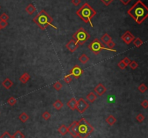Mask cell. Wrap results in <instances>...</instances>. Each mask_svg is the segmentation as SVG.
Segmentation results:
<instances>
[{
	"instance_id": "cell-1",
	"label": "cell",
	"mask_w": 148,
	"mask_h": 138,
	"mask_svg": "<svg viewBox=\"0 0 148 138\" xmlns=\"http://www.w3.org/2000/svg\"><path fill=\"white\" fill-rule=\"evenodd\" d=\"M127 14L137 24L140 25L148 17V7L141 0H138L127 11Z\"/></svg>"
},
{
	"instance_id": "cell-2",
	"label": "cell",
	"mask_w": 148,
	"mask_h": 138,
	"mask_svg": "<svg viewBox=\"0 0 148 138\" xmlns=\"http://www.w3.org/2000/svg\"><path fill=\"white\" fill-rule=\"evenodd\" d=\"M33 21L36 23L42 30H44L48 26H51L54 29H57L56 26L53 25V17L48 15L46 11L42 9L36 16L33 19Z\"/></svg>"
},
{
	"instance_id": "cell-3",
	"label": "cell",
	"mask_w": 148,
	"mask_h": 138,
	"mask_svg": "<svg viewBox=\"0 0 148 138\" xmlns=\"http://www.w3.org/2000/svg\"><path fill=\"white\" fill-rule=\"evenodd\" d=\"M96 14L97 12L87 2L84 3L76 12L77 15L85 23H89L92 28H93L92 19L96 16Z\"/></svg>"
},
{
	"instance_id": "cell-4",
	"label": "cell",
	"mask_w": 148,
	"mask_h": 138,
	"mask_svg": "<svg viewBox=\"0 0 148 138\" xmlns=\"http://www.w3.org/2000/svg\"><path fill=\"white\" fill-rule=\"evenodd\" d=\"M77 130L78 137L87 138L93 132L94 127L84 118H82L80 121H77Z\"/></svg>"
},
{
	"instance_id": "cell-5",
	"label": "cell",
	"mask_w": 148,
	"mask_h": 138,
	"mask_svg": "<svg viewBox=\"0 0 148 138\" xmlns=\"http://www.w3.org/2000/svg\"><path fill=\"white\" fill-rule=\"evenodd\" d=\"M88 49L96 55L99 54V53L102 50L109 51H112V52H116V49H110L107 47H105V46L103 44V43L98 38H95L90 44L88 45Z\"/></svg>"
},
{
	"instance_id": "cell-6",
	"label": "cell",
	"mask_w": 148,
	"mask_h": 138,
	"mask_svg": "<svg viewBox=\"0 0 148 138\" xmlns=\"http://www.w3.org/2000/svg\"><path fill=\"white\" fill-rule=\"evenodd\" d=\"M90 38V34L83 28H80L72 35V38L76 41L79 46L84 45Z\"/></svg>"
},
{
	"instance_id": "cell-7",
	"label": "cell",
	"mask_w": 148,
	"mask_h": 138,
	"mask_svg": "<svg viewBox=\"0 0 148 138\" xmlns=\"http://www.w3.org/2000/svg\"><path fill=\"white\" fill-rule=\"evenodd\" d=\"M90 106V104L84 100L83 98H80L77 101L76 110L80 114H83Z\"/></svg>"
},
{
	"instance_id": "cell-8",
	"label": "cell",
	"mask_w": 148,
	"mask_h": 138,
	"mask_svg": "<svg viewBox=\"0 0 148 138\" xmlns=\"http://www.w3.org/2000/svg\"><path fill=\"white\" fill-rule=\"evenodd\" d=\"M83 73H84V69H82L79 65H76L74 66V67H72L69 75L75 79H78Z\"/></svg>"
},
{
	"instance_id": "cell-9",
	"label": "cell",
	"mask_w": 148,
	"mask_h": 138,
	"mask_svg": "<svg viewBox=\"0 0 148 138\" xmlns=\"http://www.w3.org/2000/svg\"><path fill=\"white\" fill-rule=\"evenodd\" d=\"M121 39L123 40L124 43L126 44V45H129L132 42H133V41L134 40V36L132 34V33L130 32V31H126V32L124 33V34L121 36Z\"/></svg>"
},
{
	"instance_id": "cell-10",
	"label": "cell",
	"mask_w": 148,
	"mask_h": 138,
	"mask_svg": "<svg viewBox=\"0 0 148 138\" xmlns=\"http://www.w3.org/2000/svg\"><path fill=\"white\" fill-rule=\"evenodd\" d=\"M77 121H74L72 122V124L68 126L69 133L72 136V137L77 138L78 137L77 134Z\"/></svg>"
},
{
	"instance_id": "cell-11",
	"label": "cell",
	"mask_w": 148,
	"mask_h": 138,
	"mask_svg": "<svg viewBox=\"0 0 148 138\" xmlns=\"http://www.w3.org/2000/svg\"><path fill=\"white\" fill-rule=\"evenodd\" d=\"M106 91H107V88L102 83H98L94 88V92L99 96H102L103 95H104L106 93Z\"/></svg>"
},
{
	"instance_id": "cell-12",
	"label": "cell",
	"mask_w": 148,
	"mask_h": 138,
	"mask_svg": "<svg viewBox=\"0 0 148 138\" xmlns=\"http://www.w3.org/2000/svg\"><path fill=\"white\" fill-rule=\"evenodd\" d=\"M79 47V44L74 39H72L66 44V48L72 53H74Z\"/></svg>"
},
{
	"instance_id": "cell-13",
	"label": "cell",
	"mask_w": 148,
	"mask_h": 138,
	"mask_svg": "<svg viewBox=\"0 0 148 138\" xmlns=\"http://www.w3.org/2000/svg\"><path fill=\"white\" fill-rule=\"evenodd\" d=\"M13 82L9 79V78H5L4 80L2 81V86L4 87L5 89L7 90H9L11 88H12V86H13Z\"/></svg>"
},
{
	"instance_id": "cell-14",
	"label": "cell",
	"mask_w": 148,
	"mask_h": 138,
	"mask_svg": "<svg viewBox=\"0 0 148 138\" xmlns=\"http://www.w3.org/2000/svg\"><path fill=\"white\" fill-rule=\"evenodd\" d=\"M67 106L68 108H69L72 111L76 110L77 106V100L75 98H72L67 103Z\"/></svg>"
},
{
	"instance_id": "cell-15",
	"label": "cell",
	"mask_w": 148,
	"mask_h": 138,
	"mask_svg": "<svg viewBox=\"0 0 148 138\" xmlns=\"http://www.w3.org/2000/svg\"><path fill=\"white\" fill-rule=\"evenodd\" d=\"M100 41H101L102 43H103L105 46H106L108 43H110L111 41H112V38L111 37L110 35H108V33H105L104 35L101 37Z\"/></svg>"
},
{
	"instance_id": "cell-16",
	"label": "cell",
	"mask_w": 148,
	"mask_h": 138,
	"mask_svg": "<svg viewBox=\"0 0 148 138\" xmlns=\"http://www.w3.org/2000/svg\"><path fill=\"white\" fill-rule=\"evenodd\" d=\"M30 79V75L28 72H24L20 77V81L23 84H26Z\"/></svg>"
},
{
	"instance_id": "cell-17",
	"label": "cell",
	"mask_w": 148,
	"mask_h": 138,
	"mask_svg": "<svg viewBox=\"0 0 148 138\" xmlns=\"http://www.w3.org/2000/svg\"><path fill=\"white\" fill-rule=\"evenodd\" d=\"M58 132L59 133L62 135V136H64L66 134L69 133V130H68V126H67L65 124H62L61 125L59 128H58Z\"/></svg>"
},
{
	"instance_id": "cell-18",
	"label": "cell",
	"mask_w": 148,
	"mask_h": 138,
	"mask_svg": "<svg viewBox=\"0 0 148 138\" xmlns=\"http://www.w3.org/2000/svg\"><path fill=\"white\" fill-rule=\"evenodd\" d=\"M25 11H26V12H27L28 14H29L30 15H32L36 11V7L34 6V4H29L28 6L26 7V8H25Z\"/></svg>"
},
{
	"instance_id": "cell-19",
	"label": "cell",
	"mask_w": 148,
	"mask_h": 138,
	"mask_svg": "<svg viewBox=\"0 0 148 138\" xmlns=\"http://www.w3.org/2000/svg\"><path fill=\"white\" fill-rule=\"evenodd\" d=\"M105 122H106V123L108 124L110 126H113V125H114V124L116 123L117 119H116V118L114 117L113 115H109L108 117L106 118Z\"/></svg>"
},
{
	"instance_id": "cell-20",
	"label": "cell",
	"mask_w": 148,
	"mask_h": 138,
	"mask_svg": "<svg viewBox=\"0 0 148 138\" xmlns=\"http://www.w3.org/2000/svg\"><path fill=\"white\" fill-rule=\"evenodd\" d=\"M86 98H87V100H88V101L90 102V103H94L95 101L97 99V95H96L95 93H93V92H90V93H89L87 95Z\"/></svg>"
},
{
	"instance_id": "cell-21",
	"label": "cell",
	"mask_w": 148,
	"mask_h": 138,
	"mask_svg": "<svg viewBox=\"0 0 148 138\" xmlns=\"http://www.w3.org/2000/svg\"><path fill=\"white\" fill-rule=\"evenodd\" d=\"M78 60L82 63V64H86V63H88L89 60H90V58L88 57L87 54H82L80 57H79V59H78Z\"/></svg>"
},
{
	"instance_id": "cell-22",
	"label": "cell",
	"mask_w": 148,
	"mask_h": 138,
	"mask_svg": "<svg viewBox=\"0 0 148 138\" xmlns=\"http://www.w3.org/2000/svg\"><path fill=\"white\" fill-rule=\"evenodd\" d=\"M53 106H54V108L55 109L61 110L62 109V107L64 106V104H63V103L59 99H58V100H56V101L53 103Z\"/></svg>"
},
{
	"instance_id": "cell-23",
	"label": "cell",
	"mask_w": 148,
	"mask_h": 138,
	"mask_svg": "<svg viewBox=\"0 0 148 138\" xmlns=\"http://www.w3.org/2000/svg\"><path fill=\"white\" fill-rule=\"evenodd\" d=\"M28 119H29V116L25 112H23L19 116V120H20V122H23V123H25Z\"/></svg>"
},
{
	"instance_id": "cell-24",
	"label": "cell",
	"mask_w": 148,
	"mask_h": 138,
	"mask_svg": "<svg viewBox=\"0 0 148 138\" xmlns=\"http://www.w3.org/2000/svg\"><path fill=\"white\" fill-rule=\"evenodd\" d=\"M12 138H25V136L20 130H17L12 135Z\"/></svg>"
},
{
	"instance_id": "cell-25",
	"label": "cell",
	"mask_w": 148,
	"mask_h": 138,
	"mask_svg": "<svg viewBox=\"0 0 148 138\" xmlns=\"http://www.w3.org/2000/svg\"><path fill=\"white\" fill-rule=\"evenodd\" d=\"M133 44L136 47L139 48L143 44V41H142V39L140 38H134V40L133 41Z\"/></svg>"
},
{
	"instance_id": "cell-26",
	"label": "cell",
	"mask_w": 148,
	"mask_h": 138,
	"mask_svg": "<svg viewBox=\"0 0 148 138\" xmlns=\"http://www.w3.org/2000/svg\"><path fill=\"white\" fill-rule=\"evenodd\" d=\"M16 103H17L16 98L12 97V96L9 98L8 100H7V103H8L10 106H14L15 104H16Z\"/></svg>"
},
{
	"instance_id": "cell-27",
	"label": "cell",
	"mask_w": 148,
	"mask_h": 138,
	"mask_svg": "<svg viewBox=\"0 0 148 138\" xmlns=\"http://www.w3.org/2000/svg\"><path fill=\"white\" fill-rule=\"evenodd\" d=\"M53 87H54V88L56 90V91H59L62 88V84L59 81H57L53 85Z\"/></svg>"
},
{
	"instance_id": "cell-28",
	"label": "cell",
	"mask_w": 148,
	"mask_h": 138,
	"mask_svg": "<svg viewBox=\"0 0 148 138\" xmlns=\"http://www.w3.org/2000/svg\"><path fill=\"white\" fill-rule=\"evenodd\" d=\"M138 90H140L141 93H144V92L147 90V87L146 86V85H144V83H142V84H140V85H139Z\"/></svg>"
},
{
	"instance_id": "cell-29",
	"label": "cell",
	"mask_w": 148,
	"mask_h": 138,
	"mask_svg": "<svg viewBox=\"0 0 148 138\" xmlns=\"http://www.w3.org/2000/svg\"><path fill=\"white\" fill-rule=\"evenodd\" d=\"M64 81L67 83V84H70L72 81V77L71 75H67L66 76L64 77Z\"/></svg>"
},
{
	"instance_id": "cell-30",
	"label": "cell",
	"mask_w": 148,
	"mask_h": 138,
	"mask_svg": "<svg viewBox=\"0 0 148 138\" xmlns=\"http://www.w3.org/2000/svg\"><path fill=\"white\" fill-rule=\"evenodd\" d=\"M129 66L130 67V68L132 69H136V68L138 67L139 65H138V63H137L136 61H131V62H130V64H129Z\"/></svg>"
},
{
	"instance_id": "cell-31",
	"label": "cell",
	"mask_w": 148,
	"mask_h": 138,
	"mask_svg": "<svg viewBox=\"0 0 148 138\" xmlns=\"http://www.w3.org/2000/svg\"><path fill=\"white\" fill-rule=\"evenodd\" d=\"M42 118H43L44 119H45V120H48V119L51 118V114H50L48 111H46L44 112L43 114H42Z\"/></svg>"
},
{
	"instance_id": "cell-32",
	"label": "cell",
	"mask_w": 148,
	"mask_h": 138,
	"mask_svg": "<svg viewBox=\"0 0 148 138\" xmlns=\"http://www.w3.org/2000/svg\"><path fill=\"white\" fill-rule=\"evenodd\" d=\"M144 119H145V118H144V116L142 114H139L136 116V119L137 120V122H140V123L143 122L144 120Z\"/></svg>"
},
{
	"instance_id": "cell-33",
	"label": "cell",
	"mask_w": 148,
	"mask_h": 138,
	"mask_svg": "<svg viewBox=\"0 0 148 138\" xmlns=\"http://www.w3.org/2000/svg\"><path fill=\"white\" fill-rule=\"evenodd\" d=\"M9 20V16L8 15H7L6 13H2L1 15H0V20L2 21H7Z\"/></svg>"
},
{
	"instance_id": "cell-34",
	"label": "cell",
	"mask_w": 148,
	"mask_h": 138,
	"mask_svg": "<svg viewBox=\"0 0 148 138\" xmlns=\"http://www.w3.org/2000/svg\"><path fill=\"white\" fill-rule=\"evenodd\" d=\"M0 138H12V135L9 134L7 131H5L4 133L0 136Z\"/></svg>"
},
{
	"instance_id": "cell-35",
	"label": "cell",
	"mask_w": 148,
	"mask_h": 138,
	"mask_svg": "<svg viewBox=\"0 0 148 138\" xmlns=\"http://www.w3.org/2000/svg\"><path fill=\"white\" fill-rule=\"evenodd\" d=\"M7 25H8V23H7V21L0 20V28H1V29L5 28Z\"/></svg>"
},
{
	"instance_id": "cell-36",
	"label": "cell",
	"mask_w": 148,
	"mask_h": 138,
	"mask_svg": "<svg viewBox=\"0 0 148 138\" xmlns=\"http://www.w3.org/2000/svg\"><path fill=\"white\" fill-rule=\"evenodd\" d=\"M115 46H116V44L113 42V41H111L110 43H108V44L106 45V46H107V48L110 49H114V47H115Z\"/></svg>"
},
{
	"instance_id": "cell-37",
	"label": "cell",
	"mask_w": 148,
	"mask_h": 138,
	"mask_svg": "<svg viewBox=\"0 0 148 138\" xmlns=\"http://www.w3.org/2000/svg\"><path fill=\"white\" fill-rule=\"evenodd\" d=\"M118 67H119L121 69H124L126 67V65L124 64V62L122 61V60H121V61L118 63Z\"/></svg>"
},
{
	"instance_id": "cell-38",
	"label": "cell",
	"mask_w": 148,
	"mask_h": 138,
	"mask_svg": "<svg viewBox=\"0 0 148 138\" xmlns=\"http://www.w3.org/2000/svg\"><path fill=\"white\" fill-rule=\"evenodd\" d=\"M122 61H123L124 64L126 65V67H127V66H129V64H130L131 60L129 59L128 57H124V59H122Z\"/></svg>"
},
{
	"instance_id": "cell-39",
	"label": "cell",
	"mask_w": 148,
	"mask_h": 138,
	"mask_svg": "<svg viewBox=\"0 0 148 138\" xmlns=\"http://www.w3.org/2000/svg\"><path fill=\"white\" fill-rule=\"evenodd\" d=\"M141 106H142L144 109H147L148 108V101L147 100H144L141 103Z\"/></svg>"
},
{
	"instance_id": "cell-40",
	"label": "cell",
	"mask_w": 148,
	"mask_h": 138,
	"mask_svg": "<svg viewBox=\"0 0 148 138\" xmlns=\"http://www.w3.org/2000/svg\"><path fill=\"white\" fill-rule=\"evenodd\" d=\"M113 1V0H100V2H102L105 6L110 5V4H111V2H112Z\"/></svg>"
},
{
	"instance_id": "cell-41",
	"label": "cell",
	"mask_w": 148,
	"mask_h": 138,
	"mask_svg": "<svg viewBox=\"0 0 148 138\" xmlns=\"http://www.w3.org/2000/svg\"><path fill=\"white\" fill-rule=\"evenodd\" d=\"M71 2L75 6H78L81 3V0H72Z\"/></svg>"
},
{
	"instance_id": "cell-42",
	"label": "cell",
	"mask_w": 148,
	"mask_h": 138,
	"mask_svg": "<svg viewBox=\"0 0 148 138\" xmlns=\"http://www.w3.org/2000/svg\"><path fill=\"white\" fill-rule=\"evenodd\" d=\"M119 1H120L121 2L124 4V5H127L132 0H119Z\"/></svg>"
},
{
	"instance_id": "cell-43",
	"label": "cell",
	"mask_w": 148,
	"mask_h": 138,
	"mask_svg": "<svg viewBox=\"0 0 148 138\" xmlns=\"http://www.w3.org/2000/svg\"><path fill=\"white\" fill-rule=\"evenodd\" d=\"M0 30H1V28H0Z\"/></svg>"
},
{
	"instance_id": "cell-44",
	"label": "cell",
	"mask_w": 148,
	"mask_h": 138,
	"mask_svg": "<svg viewBox=\"0 0 148 138\" xmlns=\"http://www.w3.org/2000/svg\"><path fill=\"white\" fill-rule=\"evenodd\" d=\"M0 8H1V7H0Z\"/></svg>"
}]
</instances>
